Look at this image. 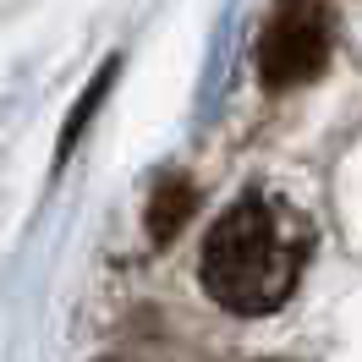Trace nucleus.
<instances>
[{
	"mask_svg": "<svg viewBox=\"0 0 362 362\" xmlns=\"http://www.w3.org/2000/svg\"><path fill=\"white\" fill-rule=\"evenodd\" d=\"M192 209H198V187H192L187 176H165L154 187V198H148V236H154L159 247L176 242L181 226L192 220Z\"/></svg>",
	"mask_w": 362,
	"mask_h": 362,
	"instance_id": "obj_3",
	"label": "nucleus"
},
{
	"mask_svg": "<svg viewBox=\"0 0 362 362\" xmlns=\"http://www.w3.org/2000/svg\"><path fill=\"white\" fill-rule=\"evenodd\" d=\"M313 230L286 198L252 192L226 209L204 242V286L230 313H274L302 280Z\"/></svg>",
	"mask_w": 362,
	"mask_h": 362,
	"instance_id": "obj_1",
	"label": "nucleus"
},
{
	"mask_svg": "<svg viewBox=\"0 0 362 362\" xmlns=\"http://www.w3.org/2000/svg\"><path fill=\"white\" fill-rule=\"evenodd\" d=\"M329 61V11L318 6H296V11H280L264 39H258V71L269 88H302L313 83Z\"/></svg>",
	"mask_w": 362,
	"mask_h": 362,
	"instance_id": "obj_2",
	"label": "nucleus"
},
{
	"mask_svg": "<svg viewBox=\"0 0 362 362\" xmlns=\"http://www.w3.org/2000/svg\"><path fill=\"white\" fill-rule=\"evenodd\" d=\"M115 66H121V61H105V71L93 77L88 88H83V99H77V110H71V121H66V132H61V143H55V154H61V159L77 148V137L88 132V121H93V110H99V99H105V93H110V83H115Z\"/></svg>",
	"mask_w": 362,
	"mask_h": 362,
	"instance_id": "obj_4",
	"label": "nucleus"
}]
</instances>
